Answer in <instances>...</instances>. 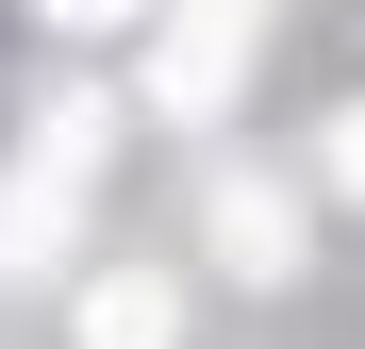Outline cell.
Wrapping results in <instances>:
<instances>
[{"label": "cell", "mask_w": 365, "mask_h": 349, "mask_svg": "<svg viewBox=\"0 0 365 349\" xmlns=\"http://www.w3.org/2000/svg\"><path fill=\"white\" fill-rule=\"evenodd\" d=\"M250 17H266V0H182V17H166V50H150L166 116H216V100H232V67H250Z\"/></svg>", "instance_id": "cell-1"}, {"label": "cell", "mask_w": 365, "mask_h": 349, "mask_svg": "<svg viewBox=\"0 0 365 349\" xmlns=\"http://www.w3.org/2000/svg\"><path fill=\"white\" fill-rule=\"evenodd\" d=\"M83 349H182V283H150V266H116L100 300H83Z\"/></svg>", "instance_id": "cell-2"}, {"label": "cell", "mask_w": 365, "mask_h": 349, "mask_svg": "<svg viewBox=\"0 0 365 349\" xmlns=\"http://www.w3.org/2000/svg\"><path fill=\"white\" fill-rule=\"evenodd\" d=\"M216 250L250 266V283H282V250H299V216H282L266 183H232V200H216Z\"/></svg>", "instance_id": "cell-3"}, {"label": "cell", "mask_w": 365, "mask_h": 349, "mask_svg": "<svg viewBox=\"0 0 365 349\" xmlns=\"http://www.w3.org/2000/svg\"><path fill=\"white\" fill-rule=\"evenodd\" d=\"M332 183H349V200H365V100H349V133H332Z\"/></svg>", "instance_id": "cell-4"}, {"label": "cell", "mask_w": 365, "mask_h": 349, "mask_svg": "<svg viewBox=\"0 0 365 349\" xmlns=\"http://www.w3.org/2000/svg\"><path fill=\"white\" fill-rule=\"evenodd\" d=\"M50 17H67V34H100V17H133V0H50Z\"/></svg>", "instance_id": "cell-5"}]
</instances>
